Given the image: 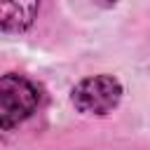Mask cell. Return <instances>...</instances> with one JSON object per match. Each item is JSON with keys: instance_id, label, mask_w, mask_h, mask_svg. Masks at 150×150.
I'll return each mask as SVG.
<instances>
[{"instance_id": "277c9868", "label": "cell", "mask_w": 150, "mask_h": 150, "mask_svg": "<svg viewBox=\"0 0 150 150\" xmlns=\"http://www.w3.org/2000/svg\"><path fill=\"white\" fill-rule=\"evenodd\" d=\"M94 2H96L98 7H115L120 0H94Z\"/></svg>"}, {"instance_id": "7a4b0ae2", "label": "cell", "mask_w": 150, "mask_h": 150, "mask_svg": "<svg viewBox=\"0 0 150 150\" xmlns=\"http://www.w3.org/2000/svg\"><path fill=\"white\" fill-rule=\"evenodd\" d=\"M122 98V84L115 75L101 73L80 80L70 91V103L82 115H108Z\"/></svg>"}, {"instance_id": "3957f363", "label": "cell", "mask_w": 150, "mask_h": 150, "mask_svg": "<svg viewBox=\"0 0 150 150\" xmlns=\"http://www.w3.org/2000/svg\"><path fill=\"white\" fill-rule=\"evenodd\" d=\"M40 0H0V28L5 33H23L35 14Z\"/></svg>"}, {"instance_id": "6da1fadb", "label": "cell", "mask_w": 150, "mask_h": 150, "mask_svg": "<svg viewBox=\"0 0 150 150\" xmlns=\"http://www.w3.org/2000/svg\"><path fill=\"white\" fill-rule=\"evenodd\" d=\"M40 103V89L23 75L7 73L0 80V127L9 131L35 112Z\"/></svg>"}]
</instances>
